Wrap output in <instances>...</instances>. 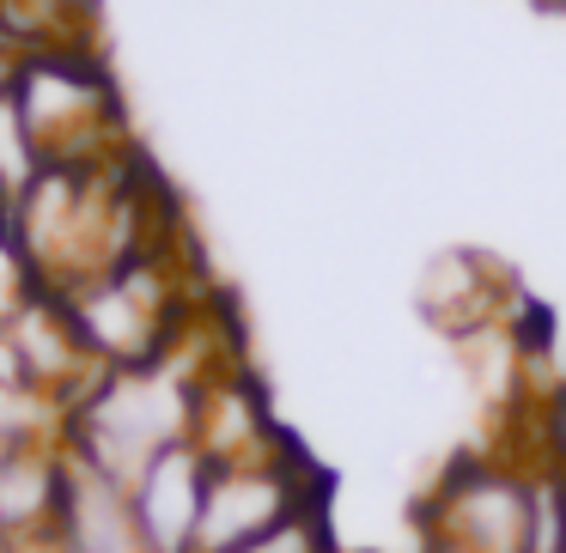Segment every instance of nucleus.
<instances>
[{"label":"nucleus","instance_id":"nucleus-12","mask_svg":"<svg viewBox=\"0 0 566 553\" xmlns=\"http://www.w3.org/2000/svg\"><path fill=\"white\" fill-rule=\"evenodd\" d=\"M0 553H13V547H7V541H0Z\"/></svg>","mask_w":566,"mask_h":553},{"label":"nucleus","instance_id":"nucleus-2","mask_svg":"<svg viewBox=\"0 0 566 553\" xmlns=\"http://www.w3.org/2000/svg\"><path fill=\"white\" fill-rule=\"evenodd\" d=\"M13 104L38 140L43 164H86L128 152L123 140V98L116 79L86 43H55V50L19 55Z\"/></svg>","mask_w":566,"mask_h":553},{"label":"nucleus","instance_id":"nucleus-9","mask_svg":"<svg viewBox=\"0 0 566 553\" xmlns=\"http://www.w3.org/2000/svg\"><path fill=\"white\" fill-rule=\"evenodd\" d=\"M238 553H335V535H329V517H323V499L293 511L286 523H274L269 535L244 541Z\"/></svg>","mask_w":566,"mask_h":553},{"label":"nucleus","instance_id":"nucleus-11","mask_svg":"<svg viewBox=\"0 0 566 553\" xmlns=\"http://www.w3.org/2000/svg\"><path fill=\"white\" fill-rule=\"evenodd\" d=\"M420 553H469V547H457L451 535H427V529H420Z\"/></svg>","mask_w":566,"mask_h":553},{"label":"nucleus","instance_id":"nucleus-8","mask_svg":"<svg viewBox=\"0 0 566 553\" xmlns=\"http://www.w3.org/2000/svg\"><path fill=\"white\" fill-rule=\"evenodd\" d=\"M524 553H566V475L530 456V541Z\"/></svg>","mask_w":566,"mask_h":553},{"label":"nucleus","instance_id":"nucleus-10","mask_svg":"<svg viewBox=\"0 0 566 553\" xmlns=\"http://www.w3.org/2000/svg\"><path fill=\"white\" fill-rule=\"evenodd\" d=\"M536 456L566 475V383H560V390H548V402H542V450Z\"/></svg>","mask_w":566,"mask_h":553},{"label":"nucleus","instance_id":"nucleus-6","mask_svg":"<svg viewBox=\"0 0 566 553\" xmlns=\"http://www.w3.org/2000/svg\"><path fill=\"white\" fill-rule=\"evenodd\" d=\"M208 475H213V462L184 438L171 450H159L128 480V511H135V529L147 541V553L196 547V523H201V504H208Z\"/></svg>","mask_w":566,"mask_h":553},{"label":"nucleus","instance_id":"nucleus-4","mask_svg":"<svg viewBox=\"0 0 566 553\" xmlns=\"http://www.w3.org/2000/svg\"><path fill=\"white\" fill-rule=\"evenodd\" d=\"M317 499H323V480L298 456V444L256 456V462H226L208 475V504H201L189 553H238L244 541L269 535L274 523H286L293 511H305Z\"/></svg>","mask_w":566,"mask_h":553},{"label":"nucleus","instance_id":"nucleus-7","mask_svg":"<svg viewBox=\"0 0 566 553\" xmlns=\"http://www.w3.org/2000/svg\"><path fill=\"white\" fill-rule=\"evenodd\" d=\"M420 310H427V322H439L451 341H469V334L493 329V322H500L493 268L481 256H469V249L432 256V268L420 274Z\"/></svg>","mask_w":566,"mask_h":553},{"label":"nucleus","instance_id":"nucleus-3","mask_svg":"<svg viewBox=\"0 0 566 553\" xmlns=\"http://www.w3.org/2000/svg\"><path fill=\"white\" fill-rule=\"evenodd\" d=\"M427 535H451L469 553H524L530 541V462L457 456L420 504Z\"/></svg>","mask_w":566,"mask_h":553},{"label":"nucleus","instance_id":"nucleus-5","mask_svg":"<svg viewBox=\"0 0 566 553\" xmlns=\"http://www.w3.org/2000/svg\"><path fill=\"white\" fill-rule=\"evenodd\" d=\"M189 444H196L213 468H226V462H256V456H274V450H286L293 438L274 426V414H269V402H262L256 377L226 359V365H213L208 377H201Z\"/></svg>","mask_w":566,"mask_h":553},{"label":"nucleus","instance_id":"nucleus-1","mask_svg":"<svg viewBox=\"0 0 566 553\" xmlns=\"http://www.w3.org/2000/svg\"><path fill=\"white\" fill-rule=\"evenodd\" d=\"M208 371L213 365H184V341L165 359H153V365L98 371L86 383V395L67 402V414H62L67 456L98 468V475H111L116 487H128L159 450L189 438V426H196V395H201Z\"/></svg>","mask_w":566,"mask_h":553}]
</instances>
